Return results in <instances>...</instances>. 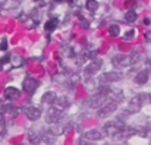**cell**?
Masks as SVG:
<instances>
[{"mask_svg": "<svg viewBox=\"0 0 151 145\" xmlns=\"http://www.w3.org/2000/svg\"><path fill=\"white\" fill-rule=\"evenodd\" d=\"M139 59H141V53L135 51V53H132V54H131V60H132V65H135L137 62H139Z\"/></svg>", "mask_w": 151, "mask_h": 145, "instance_id": "cell-22", "label": "cell"}, {"mask_svg": "<svg viewBox=\"0 0 151 145\" xmlns=\"http://www.w3.org/2000/svg\"><path fill=\"white\" fill-rule=\"evenodd\" d=\"M137 134V131L135 129H132V128H125L123 131H120L116 136H114V139H120V141H123V139H128L129 136H132V135H135Z\"/></svg>", "mask_w": 151, "mask_h": 145, "instance_id": "cell-12", "label": "cell"}, {"mask_svg": "<svg viewBox=\"0 0 151 145\" xmlns=\"http://www.w3.org/2000/svg\"><path fill=\"white\" fill-rule=\"evenodd\" d=\"M28 141L32 145H38L41 142V135H40L38 132H35L34 129H31V131L28 132Z\"/></svg>", "mask_w": 151, "mask_h": 145, "instance_id": "cell-16", "label": "cell"}, {"mask_svg": "<svg viewBox=\"0 0 151 145\" xmlns=\"http://www.w3.org/2000/svg\"><path fill=\"white\" fill-rule=\"evenodd\" d=\"M148 79H150V72H148V69H142V70H139V72L137 73V76H135V84L144 85V84L148 82Z\"/></svg>", "mask_w": 151, "mask_h": 145, "instance_id": "cell-8", "label": "cell"}, {"mask_svg": "<svg viewBox=\"0 0 151 145\" xmlns=\"http://www.w3.org/2000/svg\"><path fill=\"white\" fill-rule=\"evenodd\" d=\"M62 117H63L62 111H59V110H56V108H51L50 111L47 113V116H46V120H47L49 123H59V122L62 120Z\"/></svg>", "mask_w": 151, "mask_h": 145, "instance_id": "cell-7", "label": "cell"}, {"mask_svg": "<svg viewBox=\"0 0 151 145\" xmlns=\"http://www.w3.org/2000/svg\"><path fill=\"white\" fill-rule=\"evenodd\" d=\"M68 106H69V101H68V98L62 95V97H57V100H56V101H54V104H53V108H56V110L62 111V110H65Z\"/></svg>", "mask_w": 151, "mask_h": 145, "instance_id": "cell-13", "label": "cell"}, {"mask_svg": "<svg viewBox=\"0 0 151 145\" xmlns=\"http://www.w3.org/2000/svg\"><path fill=\"white\" fill-rule=\"evenodd\" d=\"M134 34H135V31L134 29H129L126 34H125V40L128 41V40H131V38H134Z\"/></svg>", "mask_w": 151, "mask_h": 145, "instance_id": "cell-23", "label": "cell"}, {"mask_svg": "<svg viewBox=\"0 0 151 145\" xmlns=\"http://www.w3.org/2000/svg\"><path fill=\"white\" fill-rule=\"evenodd\" d=\"M104 145H113V144H104Z\"/></svg>", "mask_w": 151, "mask_h": 145, "instance_id": "cell-27", "label": "cell"}, {"mask_svg": "<svg viewBox=\"0 0 151 145\" xmlns=\"http://www.w3.org/2000/svg\"><path fill=\"white\" fill-rule=\"evenodd\" d=\"M101 66H103V62H101L100 59L94 60L91 65L85 66V75H94V73H97L101 69Z\"/></svg>", "mask_w": 151, "mask_h": 145, "instance_id": "cell-9", "label": "cell"}, {"mask_svg": "<svg viewBox=\"0 0 151 145\" xmlns=\"http://www.w3.org/2000/svg\"><path fill=\"white\" fill-rule=\"evenodd\" d=\"M113 65L114 66H119V67H126V66H131L132 65V60H131V54L126 56V54H117L113 57Z\"/></svg>", "mask_w": 151, "mask_h": 145, "instance_id": "cell-5", "label": "cell"}, {"mask_svg": "<svg viewBox=\"0 0 151 145\" xmlns=\"http://www.w3.org/2000/svg\"><path fill=\"white\" fill-rule=\"evenodd\" d=\"M85 7H87V10H90L91 13H94V12L99 9V3H97L96 0H90V1L85 3Z\"/></svg>", "mask_w": 151, "mask_h": 145, "instance_id": "cell-20", "label": "cell"}, {"mask_svg": "<svg viewBox=\"0 0 151 145\" xmlns=\"http://www.w3.org/2000/svg\"><path fill=\"white\" fill-rule=\"evenodd\" d=\"M84 138H85L87 141H100V139L104 138V134L100 132V131H97V129H93V131L85 132V134H84Z\"/></svg>", "mask_w": 151, "mask_h": 145, "instance_id": "cell-10", "label": "cell"}, {"mask_svg": "<svg viewBox=\"0 0 151 145\" xmlns=\"http://www.w3.org/2000/svg\"><path fill=\"white\" fill-rule=\"evenodd\" d=\"M120 79H122V73H120V72H106V73H103V75H101L99 81L104 85V84L117 82V81H120Z\"/></svg>", "mask_w": 151, "mask_h": 145, "instance_id": "cell-4", "label": "cell"}, {"mask_svg": "<svg viewBox=\"0 0 151 145\" xmlns=\"http://www.w3.org/2000/svg\"><path fill=\"white\" fill-rule=\"evenodd\" d=\"M54 141H56V134H54V132H51V131H44V132L41 134V142L50 145V144H53Z\"/></svg>", "mask_w": 151, "mask_h": 145, "instance_id": "cell-14", "label": "cell"}, {"mask_svg": "<svg viewBox=\"0 0 151 145\" xmlns=\"http://www.w3.org/2000/svg\"><path fill=\"white\" fill-rule=\"evenodd\" d=\"M79 145H93V144H91V142H84V141H81Z\"/></svg>", "mask_w": 151, "mask_h": 145, "instance_id": "cell-26", "label": "cell"}, {"mask_svg": "<svg viewBox=\"0 0 151 145\" xmlns=\"http://www.w3.org/2000/svg\"><path fill=\"white\" fill-rule=\"evenodd\" d=\"M22 87H24V91H25L27 94L32 95V94L35 93V90L38 88V81H35V79H32V78H27V79L24 81Z\"/></svg>", "mask_w": 151, "mask_h": 145, "instance_id": "cell-6", "label": "cell"}, {"mask_svg": "<svg viewBox=\"0 0 151 145\" xmlns=\"http://www.w3.org/2000/svg\"><path fill=\"white\" fill-rule=\"evenodd\" d=\"M109 34H110L111 37H117V35L120 34V27H119V25H110V27H109Z\"/></svg>", "mask_w": 151, "mask_h": 145, "instance_id": "cell-21", "label": "cell"}, {"mask_svg": "<svg viewBox=\"0 0 151 145\" xmlns=\"http://www.w3.org/2000/svg\"><path fill=\"white\" fill-rule=\"evenodd\" d=\"M137 18H138V13L135 12V10H128L126 13H125V21L126 22H135L137 21Z\"/></svg>", "mask_w": 151, "mask_h": 145, "instance_id": "cell-18", "label": "cell"}, {"mask_svg": "<svg viewBox=\"0 0 151 145\" xmlns=\"http://www.w3.org/2000/svg\"><path fill=\"white\" fill-rule=\"evenodd\" d=\"M0 50H1V51L7 50V40H6V38H3V40L0 41Z\"/></svg>", "mask_w": 151, "mask_h": 145, "instance_id": "cell-24", "label": "cell"}, {"mask_svg": "<svg viewBox=\"0 0 151 145\" xmlns=\"http://www.w3.org/2000/svg\"><path fill=\"white\" fill-rule=\"evenodd\" d=\"M119 101L120 100H110L106 106H103L100 110L97 111V114L100 116V117H107L109 114H111L116 108H117V104H119Z\"/></svg>", "mask_w": 151, "mask_h": 145, "instance_id": "cell-3", "label": "cell"}, {"mask_svg": "<svg viewBox=\"0 0 151 145\" xmlns=\"http://www.w3.org/2000/svg\"><path fill=\"white\" fill-rule=\"evenodd\" d=\"M19 95H21V91H19L18 88H15V87H7V88L4 90V97L9 98V100L19 98Z\"/></svg>", "mask_w": 151, "mask_h": 145, "instance_id": "cell-15", "label": "cell"}, {"mask_svg": "<svg viewBox=\"0 0 151 145\" xmlns=\"http://www.w3.org/2000/svg\"><path fill=\"white\" fill-rule=\"evenodd\" d=\"M145 40H147V41H151V31H147V32H145Z\"/></svg>", "mask_w": 151, "mask_h": 145, "instance_id": "cell-25", "label": "cell"}, {"mask_svg": "<svg viewBox=\"0 0 151 145\" xmlns=\"http://www.w3.org/2000/svg\"><path fill=\"white\" fill-rule=\"evenodd\" d=\"M57 24H59V21H57L56 18H51V19H49V21L46 22L44 28H46V31H53V29H56Z\"/></svg>", "mask_w": 151, "mask_h": 145, "instance_id": "cell-19", "label": "cell"}, {"mask_svg": "<svg viewBox=\"0 0 151 145\" xmlns=\"http://www.w3.org/2000/svg\"><path fill=\"white\" fill-rule=\"evenodd\" d=\"M148 98V94H138V95L132 97L131 101H129V111L131 113H137L141 110L142 107V103Z\"/></svg>", "mask_w": 151, "mask_h": 145, "instance_id": "cell-2", "label": "cell"}, {"mask_svg": "<svg viewBox=\"0 0 151 145\" xmlns=\"http://www.w3.org/2000/svg\"><path fill=\"white\" fill-rule=\"evenodd\" d=\"M57 100V97H56V94L53 93V91H50V93H46L44 95H43V98H41V101L43 103H46V104H54V101Z\"/></svg>", "mask_w": 151, "mask_h": 145, "instance_id": "cell-17", "label": "cell"}, {"mask_svg": "<svg viewBox=\"0 0 151 145\" xmlns=\"http://www.w3.org/2000/svg\"><path fill=\"white\" fill-rule=\"evenodd\" d=\"M25 113H27V117L34 122V120H38V119H40V116H41V108H40V107H28V108L25 110Z\"/></svg>", "mask_w": 151, "mask_h": 145, "instance_id": "cell-11", "label": "cell"}, {"mask_svg": "<svg viewBox=\"0 0 151 145\" xmlns=\"http://www.w3.org/2000/svg\"><path fill=\"white\" fill-rule=\"evenodd\" d=\"M126 126H125V123L120 120V119H113V120H109L107 123H104V131H106V134L107 135H110V136H116L120 131H123Z\"/></svg>", "mask_w": 151, "mask_h": 145, "instance_id": "cell-1", "label": "cell"}]
</instances>
